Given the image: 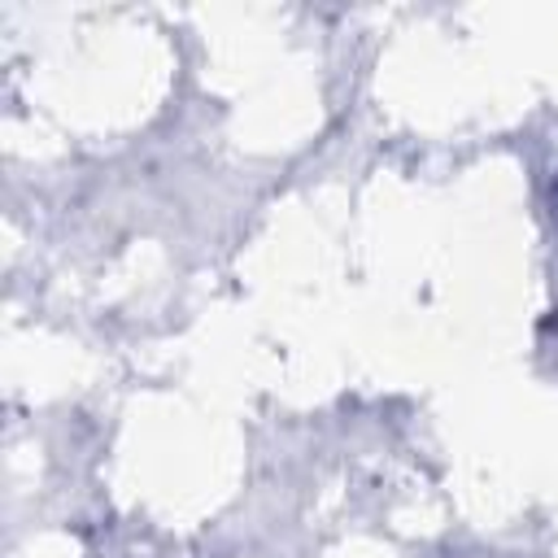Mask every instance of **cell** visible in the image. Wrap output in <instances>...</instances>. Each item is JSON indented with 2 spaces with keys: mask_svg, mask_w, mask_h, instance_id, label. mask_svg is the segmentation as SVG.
Listing matches in <instances>:
<instances>
[]
</instances>
